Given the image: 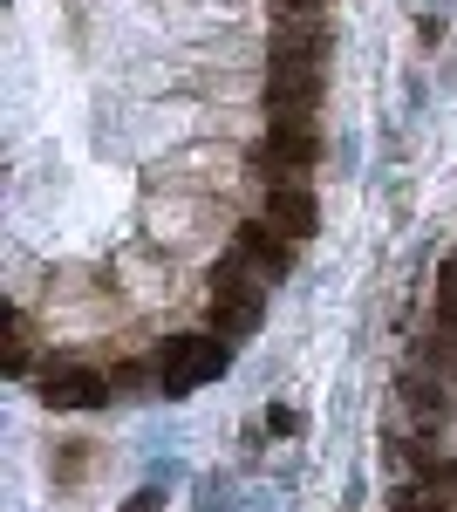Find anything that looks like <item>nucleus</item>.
Segmentation results:
<instances>
[{"label": "nucleus", "instance_id": "nucleus-1", "mask_svg": "<svg viewBox=\"0 0 457 512\" xmlns=\"http://www.w3.org/2000/svg\"><path fill=\"white\" fill-rule=\"evenodd\" d=\"M226 362H232V349L219 335H164L151 355V376L164 396H191V390H205V383H219Z\"/></svg>", "mask_w": 457, "mask_h": 512}, {"label": "nucleus", "instance_id": "nucleus-2", "mask_svg": "<svg viewBox=\"0 0 457 512\" xmlns=\"http://www.w3.org/2000/svg\"><path fill=\"white\" fill-rule=\"evenodd\" d=\"M253 178L260 185H307V171L321 164V137H314V123H273L267 117V137L253 144Z\"/></svg>", "mask_w": 457, "mask_h": 512}, {"label": "nucleus", "instance_id": "nucleus-3", "mask_svg": "<svg viewBox=\"0 0 457 512\" xmlns=\"http://www.w3.org/2000/svg\"><path fill=\"white\" fill-rule=\"evenodd\" d=\"M232 253H239L260 280H287L301 246L280 233V226H267V219H232Z\"/></svg>", "mask_w": 457, "mask_h": 512}, {"label": "nucleus", "instance_id": "nucleus-4", "mask_svg": "<svg viewBox=\"0 0 457 512\" xmlns=\"http://www.w3.org/2000/svg\"><path fill=\"white\" fill-rule=\"evenodd\" d=\"M273 123H314V103H321V69H267V89H260Z\"/></svg>", "mask_w": 457, "mask_h": 512}, {"label": "nucleus", "instance_id": "nucleus-5", "mask_svg": "<svg viewBox=\"0 0 457 512\" xmlns=\"http://www.w3.org/2000/svg\"><path fill=\"white\" fill-rule=\"evenodd\" d=\"M260 219H267V226H280L294 246H307V239H314V226H321V212H314V192H307V185H267Z\"/></svg>", "mask_w": 457, "mask_h": 512}, {"label": "nucleus", "instance_id": "nucleus-6", "mask_svg": "<svg viewBox=\"0 0 457 512\" xmlns=\"http://www.w3.org/2000/svg\"><path fill=\"white\" fill-rule=\"evenodd\" d=\"M321 55H328V21L321 14H301V21H287L273 35V62L280 69H321Z\"/></svg>", "mask_w": 457, "mask_h": 512}, {"label": "nucleus", "instance_id": "nucleus-7", "mask_svg": "<svg viewBox=\"0 0 457 512\" xmlns=\"http://www.w3.org/2000/svg\"><path fill=\"white\" fill-rule=\"evenodd\" d=\"M41 396L62 403V410H103L110 403V376H96V369H48Z\"/></svg>", "mask_w": 457, "mask_h": 512}, {"label": "nucleus", "instance_id": "nucleus-8", "mask_svg": "<svg viewBox=\"0 0 457 512\" xmlns=\"http://www.w3.org/2000/svg\"><path fill=\"white\" fill-rule=\"evenodd\" d=\"M396 396H403V403H410V410H417L423 424H444V417H451L457 410V396H451V383H430V369H403V376H396Z\"/></svg>", "mask_w": 457, "mask_h": 512}, {"label": "nucleus", "instance_id": "nucleus-9", "mask_svg": "<svg viewBox=\"0 0 457 512\" xmlns=\"http://www.w3.org/2000/svg\"><path fill=\"white\" fill-rule=\"evenodd\" d=\"M417 362H423V369H444V376L457 383V335H437V328H423V335H417Z\"/></svg>", "mask_w": 457, "mask_h": 512}, {"label": "nucleus", "instance_id": "nucleus-10", "mask_svg": "<svg viewBox=\"0 0 457 512\" xmlns=\"http://www.w3.org/2000/svg\"><path fill=\"white\" fill-rule=\"evenodd\" d=\"M430 328H437V335H457V287H444V280H437V294H430Z\"/></svg>", "mask_w": 457, "mask_h": 512}, {"label": "nucleus", "instance_id": "nucleus-11", "mask_svg": "<svg viewBox=\"0 0 457 512\" xmlns=\"http://www.w3.org/2000/svg\"><path fill=\"white\" fill-rule=\"evenodd\" d=\"M267 431H280V437H287V431H301V417H294V410H280V403H273V410H267Z\"/></svg>", "mask_w": 457, "mask_h": 512}, {"label": "nucleus", "instance_id": "nucleus-12", "mask_svg": "<svg viewBox=\"0 0 457 512\" xmlns=\"http://www.w3.org/2000/svg\"><path fill=\"white\" fill-rule=\"evenodd\" d=\"M123 512H164V492H137V499H123Z\"/></svg>", "mask_w": 457, "mask_h": 512}, {"label": "nucleus", "instance_id": "nucleus-13", "mask_svg": "<svg viewBox=\"0 0 457 512\" xmlns=\"http://www.w3.org/2000/svg\"><path fill=\"white\" fill-rule=\"evenodd\" d=\"M82 465H89V451H82V444H69V451H62V478H76Z\"/></svg>", "mask_w": 457, "mask_h": 512}, {"label": "nucleus", "instance_id": "nucleus-14", "mask_svg": "<svg viewBox=\"0 0 457 512\" xmlns=\"http://www.w3.org/2000/svg\"><path fill=\"white\" fill-rule=\"evenodd\" d=\"M287 14H321V0H280Z\"/></svg>", "mask_w": 457, "mask_h": 512}, {"label": "nucleus", "instance_id": "nucleus-15", "mask_svg": "<svg viewBox=\"0 0 457 512\" xmlns=\"http://www.w3.org/2000/svg\"><path fill=\"white\" fill-rule=\"evenodd\" d=\"M437 280H444V287H457V253L444 260V274H437Z\"/></svg>", "mask_w": 457, "mask_h": 512}]
</instances>
